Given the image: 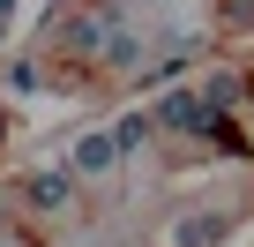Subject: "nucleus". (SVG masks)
<instances>
[{"instance_id": "7", "label": "nucleus", "mask_w": 254, "mask_h": 247, "mask_svg": "<svg viewBox=\"0 0 254 247\" xmlns=\"http://www.w3.org/2000/svg\"><path fill=\"white\" fill-rule=\"evenodd\" d=\"M135 60H142V30H127V23H120L112 45H105V68H135Z\"/></svg>"}, {"instance_id": "2", "label": "nucleus", "mask_w": 254, "mask_h": 247, "mask_svg": "<svg viewBox=\"0 0 254 247\" xmlns=\"http://www.w3.org/2000/svg\"><path fill=\"white\" fill-rule=\"evenodd\" d=\"M67 195H75V172H67V165H60V172H30V180H23V202H30V210H45V217H53V210H67Z\"/></svg>"}, {"instance_id": "3", "label": "nucleus", "mask_w": 254, "mask_h": 247, "mask_svg": "<svg viewBox=\"0 0 254 247\" xmlns=\"http://www.w3.org/2000/svg\"><path fill=\"white\" fill-rule=\"evenodd\" d=\"M112 165H120L112 135H82V143L67 150V172H75V180H97V172H112Z\"/></svg>"}, {"instance_id": "6", "label": "nucleus", "mask_w": 254, "mask_h": 247, "mask_svg": "<svg viewBox=\"0 0 254 247\" xmlns=\"http://www.w3.org/2000/svg\"><path fill=\"white\" fill-rule=\"evenodd\" d=\"M150 135H157V120H150V112H127L120 128H112V150H120V158H135V150H142Z\"/></svg>"}, {"instance_id": "5", "label": "nucleus", "mask_w": 254, "mask_h": 247, "mask_svg": "<svg viewBox=\"0 0 254 247\" xmlns=\"http://www.w3.org/2000/svg\"><path fill=\"white\" fill-rule=\"evenodd\" d=\"M224 240V217H180L172 225V247H217Z\"/></svg>"}, {"instance_id": "1", "label": "nucleus", "mask_w": 254, "mask_h": 247, "mask_svg": "<svg viewBox=\"0 0 254 247\" xmlns=\"http://www.w3.org/2000/svg\"><path fill=\"white\" fill-rule=\"evenodd\" d=\"M112 30H120V15H105V8H67V15H60V45H67L75 60H105Z\"/></svg>"}, {"instance_id": "10", "label": "nucleus", "mask_w": 254, "mask_h": 247, "mask_svg": "<svg viewBox=\"0 0 254 247\" xmlns=\"http://www.w3.org/2000/svg\"><path fill=\"white\" fill-rule=\"evenodd\" d=\"M0 247H8V240H0Z\"/></svg>"}, {"instance_id": "9", "label": "nucleus", "mask_w": 254, "mask_h": 247, "mask_svg": "<svg viewBox=\"0 0 254 247\" xmlns=\"http://www.w3.org/2000/svg\"><path fill=\"white\" fill-rule=\"evenodd\" d=\"M8 15H15V0H0V23H8Z\"/></svg>"}, {"instance_id": "8", "label": "nucleus", "mask_w": 254, "mask_h": 247, "mask_svg": "<svg viewBox=\"0 0 254 247\" xmlns=\"http://www.w3.org/2000/svg\"><path fill=\"white\" fill-rule=\"evenodd\" d=\"M8 90H45L38 82V60H8Z\"/></svg>"}, {"instance_id": "4", "label": "nucleus", "mask_w": 254, "mask_h": 247, "mask_svg": "<svg viewBox=\"0 0 254 247\" xmlns=\"http://www.w3.org/2000/svg\"><path fill=\"white\" fill-rule=\"evenodd\" d=\"M150 120H157V128H180V135H202V97H194V90H172Z\"/></svg>"}]
</instances>
